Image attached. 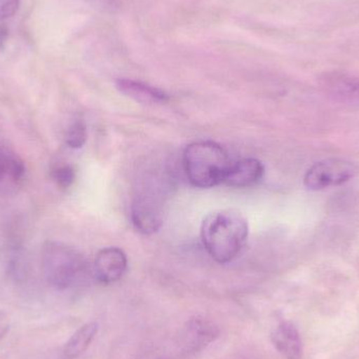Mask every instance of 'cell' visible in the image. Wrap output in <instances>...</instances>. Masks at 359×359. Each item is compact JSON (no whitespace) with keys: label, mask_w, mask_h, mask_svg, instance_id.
<instances>
[{"label":"cell","mask_w":359,"mask_h":359,"mask_svg":"<svg viewBox=\"0 0 359 359\" xmlns=\"http://www.w3.org/2000/svg\"><path fill=\"white\" fill-rule=\"evenodd\" d=\"M10 328V320L8 316L4 313H0V341L6 337Z\"/></svg>","instance_id":"cell-17"},{"label":"cell","mask_w":359,"mask_h":359,"mask_svg":"<svg viewBox=\"0 0 359 359\" xmlns=\"http://www.w3.org/2000/svg\"><path fill=\"white\" fill-rule=\"evenodd\" d=\"M318 81L324 92L337 102L359 107V78L343 72H328Z\"/></svg>","instance_id":"cell-6"},{"label":"cell","mask_w":359,"mask_h":359,"mask_svg":"<svg viewBox=\"0 0 359 359\" xmlns=\"http://www.w3.org/2000/svg\"><path fill=\"white\" fill-rule=\"evenodd\" d=\"M358 168L348 160H323L312 165L306 172L304 184L310 190H324L347 183L358 174Z\"/></svg>","instance_id":"cell-4"},{"label":"cell","mask_w":359,"mask_h":359,"mask_svg":"<svg viewBox=\"0 0 359 359\" xmlns=\"http://www.w3.org/2000/svg\"><path fill=\"white\" fill-rule=\"evenodd\" d=\"M264 172L265 168L259 160L255 158L240 160L236 163H231L224 184L230 187H250L261 181Z\"/></svg>","instance_id":"cell-9"},{"label":"cell","mask_w":359,"mask_h":359,"mask_svg":"<svg viewBox=\"0 0 359 359\" xmlns=\"http://www.w3.org/2000/svg\"><path fill=\"white\" fill-rule=\"evenodd\" d=\"M230 165L227 151L211 141L191 143L184 151V172L194 187L211 188L224 183Z\"/></svg>","instance_id":"cell-2"},{"label":"cell","mask_w":359,"mask_h":359,"mask_svg":"<svg viewBox=\"0 0 359 359\" xmlns=\"http://www.w3.org/2000/svg\"><path fill=\"white\" fill-rule=\"evenodd\" d=\"M20 0H0V21L11 18L18 10Z\"/></svg>","instance_id":"cell-16"},{"label":"cell","mask_w":359,"mask_h":359,"mask_svg":"<svg viewBox=\"0 0 359 359\" xmlns=\"http://www.w3.org/2000/svg\"><path fill=\"white\" fill-rule=\"evenodd\" d=\"M219 335V328L212 322L206 318H194L182 329L180 345L187 353H194L210 345Z\"/></svg>","instance_id":"cell-7"},{"label":"cell","mask_w":359,"mask_h":359,"mask_svg":"<svg viewBox=\"0 0 359 359\" xmlns=\"http://www.w3.org/2000/svg\"><path fill=\"white\" fill-rule=\"evenodd\" d=\"M249 227L244 215L236 210H219L205 217L201 238L208 255L219 264L238 257L247 240Z\"/></svg>","instance_id":"cell-1"},{"label":"cell","mask_w":359,"mask_h":359,"mask_svg":"<svg viewBox=\"0 0 359 359\" xmlns=\"http://www.w3.org/2000/svg\"><path fill=\"white\" fill-rule=\"evenodd\" d=\"M271 341L278 353L286 359L303 358V341L297 327L290 322H283L271 333Z\"/></svg>","instance_id":"cell-10"},{"label":"cell","mask_w":359,"mask_h":359,"mask_svg":"<svg viewBox=\"0 0 359 359\" xmlns=\"http://www.w3.org/2000/svg\"><path fill=\"white\" fill-rule=\"evenodd\" d=\"M128 270V257L117 247L102 249L94 262V273L102 284H113L121 280Z\"/></svg>","instance_id":"cell-8"},{"label":"cell","mask_w":359,"mask_h":359,"mask_svg":"<svg viewBox=\"0 0 359 359\" xmlns=\"http://www.w3.org/2000/svg\"><path fill=\"white\" fill-rule=\"evenodd\" d=\"M132 221L144 234L155 233L163 223V200L158 188L151 186L141 190L132 204Z\"/></svg>","instance_id":"cell-5"},{"label":"cell","mask_w":359,"mask_h":359,"mask_svg":"<svg viewBox=\"0 0 359 359\" xmlns=\"http://www.w3.org/2000/svg\"><path fill=\"white\" fill-rule=\"evenodd\" d=\"M42 270L48 284L58 290L71 288L84 269L77 250L59 242H46L41 253Z\"/></svg>","instance_id":"cell-3"},{"label":"cell","mask_w":359,"mask_h":359,"mask_svg":"<svg viewBox=\"0 0 359 359\" xmlns=\"http://www.w3.org/2000/svg\"><path fill=\"white\" fill-rule=\"evenodd\" d=\"M98 332V325L96 323H88L78 329L71 339L65 344L63 354L67 359L77 358L83 354Z\"/></svg>","instance_id":"cell-12"},{"label":"cell","mask_w":359,"mask_h":359,"mask_svg":"<svg viewBox=\"0 0 359 359\" xmlns=\"http://www.w3.org/2000/svg\"><path fill=\"white\" fill-rule=\"evenodd\" d=\"M88 140V128L81 120L73 122L65 133V143L73 149H81Z\"/></svg>","instance_id":"cell-14"},{"label":"cell","mask_w":359,"mask_h":359,"mask_svg":"<svg viewBox=\"0 0 359 359\" xmlns=\"http://www.w3.org/2000/svg\"><path fill=\"white\" fill-rule=\"evenodd\" d=\"M116 86L121 94L141 104H161L168 100V95L144 82L132 79H118Z\"/></svg>","instance_id":"cell-11"},{"label":"cell","mask_w":359,"mask_h":359,"mask_svg":"<svg viewBox=\"0 0 359 359\" xmlns=\"http://www.w3.org/2000/svg\"><path fill=\"white\" fill-rule=\"evenodd\" d=\"M52 178L58 187L67 189L75 182V170L69 164H61L53 170Z\"/></svg>","instance_id":"cell-15"},{"label":"cell","mask_w":359,"mask_h":359,"mask_svg":"<svg viewBox=\"0 0 359 359\" xmlns=\"http://www.w3.org/2000/svg\"><path fill=\"white\" fill-rule=\"evenodd\" d=\"M22 160L8 151H0V188L16 185L25 176Z\"/></svg>","instance_id":"cell-13"}]
</instances>
